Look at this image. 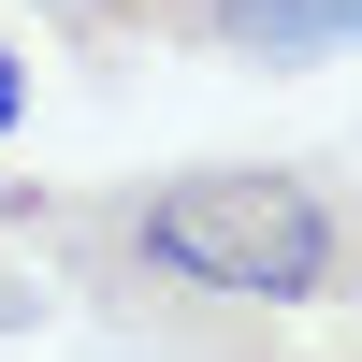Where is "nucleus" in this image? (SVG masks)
Returning a JSON list of instances; mask_svg holds the SVG:
<instances>
[{"label":"nucleus","instance_id":"nucleus-5","mask_svg":"<svg viewBox=\"0 0 362 362\" xmlns=\"http://www.w3.org/2000/svg\"><path fill=\"white\" fill-rule=\"evenodd\" d=\"M15 131H29V58L0 44V145H15Z\"/></svg>","mask_w":362,"mask_h":362},{"label":"nucleus","instance_id":"nucleus-4","mask_svg":"<svg viewBox=\"0 0 362 362\" xmlns=\"http://www.w3.org/2000/svg\"><path fill=\"white\" fill-rule=\"evenodd\" d=\"M29 319H44V276H29V261H0V334H29Z\"/></svg>","mask_w":362,"mask_h":362},{"label":"nucleus","instance_id":"nucleus-1","mask_svg":"<svg viewBox=\"0 0 362 362\" xmlns=\"http://www.w3.org/2000/svg\"><path fill=\"white\" fill-rule=\"evenodd\" d=\"M0 232L73 290H189L232 319H319L348 290V203L319 160H189L131 189H0Z\"/></svg>","mask_w":362,"mask_h":362},{"label":"nucleus","instance_id":"nucleus-3","mask_svg":"<svg viewBox=\"0 0 362 362\" xmlns=\"http://www.w3.org/2000/svg\"><path fill=\"white\" fill-rule=\"evenodd\" d=\"M73 44H189L203 29V0H44Z\"/></svg>","mask_w":362,"mask_h":362},{"label":"nucleus","instance_id":"nucleus-2","mask_svg":"<svg viewBox=\"0 0 362 362\" xmlns=\"http://www.w3.org/2000/svg\"><path fill=\"white\" fill-rule=\"evenodd\" d=\"M189 44L247 58V73H319V58H348V0H203Z\"/></svg>","mask_w":362,"mask_h":362}]
</instances>
